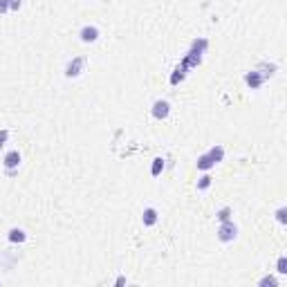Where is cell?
I'll list each match as a JSON object with an SVG mask.
<instances>
[{
    "mask_svg": "<svg viewBox=\"0 0 287 287\" xmlns=\"http://www.w3.org/2000/svg\"><path fill=\"white\" fill-rule=\"evenodd\" d=\"M7 240H9L11 245H23V242L27 240V231L20 229V227H14V229H9V233H7Z\"/></svg>",
    "mask_w": 287,
    "mask_h": 287,
    "instance_id": "obj_9",
    "label": "cell"
},
{
    "mask_svg": "<svg viewBox=\"0 0 287 287\" xmlns=\"http://www.w3.org/2000/svg\"><path fill=\"white\" fill-rule=\"evenodd\" d=\"M191 47L204 54V52H207V47H209V41H207V38H195V41L191 43Z\"/></svg>",
    "mask_w": 287,
    "mask_h": 287,
    "instance_id": "obj_17",
    "label": "cell"
},
{
    "mask_svg": "<svg viewBox=\"0 0 287 287\" xmlns=\"http://www.w3.org/2000/svg\"><path fill=\"white\" fill-rule=\"evenodd\" d=\"M195 164H198V171H202V173H209V171H211L213 166H216V164L211 162V157L207 155V153H204V155H200Z\"/></svg>",
    "mask_w": 287,
    "mask_h": 287,
    "instance_id": "obj_14",
    "label": "cell"
},
{
    "mask_svg": "<svg viewBox=\"0 0 287 287\" xmlns=\"http://www.w3.org/2000/svg\"><path fill=\"white\" fill-rule=\"evenodd\" d=\"M256 70H258V72H260V74H263V76H265V81H267V79H269V76H274V74H276L278 65H276V63H267V61H263V63H260V65H258V67H256Z\"/></svg>",
    "mask_w": 287,
    "mask_h": 287,
    "instance_id": "obj_12",
    "label": "cell"
},
{
    "mask_svg": "<svg viewBox=\"0 0 287 287\" xmlns=\"http://www.w3.org/2000/svg\"><path fill=\"white\" fill-rule=\"evenodd\" d=\"M218 240L220 242H233L238 238V227H235L233 220H227V222H220L218 227Z\"/></svg>",
    "mask_w": 287,
    "mask_h": 287,
    "instance_id": "obj_1",
    "label": "cell"
},
{
    "mask_svg": "<svg viewBox=\"0 0 287 287\" xmlns=\"http://www.w3.org/2000/svg\"><path fill=\"white\" fill-rule=\"evenodd\" d=\"M7 141H9V130H7V128H0V151L5 148Z\"/></svg>",
    "mask_w": 287,
    "mask_h": 287,
    "instance_id": "obj_21",
    "label": "cell"
},
{
    "mask_svg": "<svg viewBox=\"0 0 287 287\" xmlns=\"http://www.w3.org/2000/svg\"><path fill=\"white\" fill-rule=\"evenodd\" d=\"M276 220H278V225H287V207H281L276 211Z\"/></svg>",
    "mask_w": 287,
    "mask_h": 287,
    "instance_id": "obj_20",
    "label": "cell"
},
{
    "mask_svg": "<svg viewBox=\"0 0 287 287\" xmlns=\"http://www.w3.org/2000/svg\"><path fill=\"white\" fill-rule=\"evenodd\" d=\"M207 155L211 157L213 164H220V162L225 160V146H222V144H216V146H211L207 151Z\"/></svg>",
    "mask_w": 287,
    "mask_h": 287,
    "instance_id": "obj_11",
    "label": "cell"
},
{
    "mask_svg": "<svg viewBox=\"0 0 287 287\" xmlns=\"http://www.w3.org/2000/svg\"><path fill=\"white\" fill-rule=\"evenodd\" d=\"M258 285L260 287H278V278L276 276H263V278H260V281H258Z\"/></svg>",
    "mask_w": 287,
    "mask_h": 287,
    "instance_id": "obj_18",
    "label": "cell"
},
{
    "mask_svg": "<svg viewBox=\"0 0 287 287\" xmlns=\"http://www.w3.org/2000/svg\"><path fill=\"white\" fill-rule=\"evenodd\" d=\"M20 162H23V155H20L18 151H9V153H5V157H2V164H5L7 175H9V177H11V175L18 173Z\"/></svg>",
    "mask_w": 287,
    "mask_h": 287,
    "instance_id": "obj_2",
    "label": "cell"
},
{
    "mask_svg": "<svg viewBox=\"0 0 287 287\" xmlns=\"http://www.w3.org/2000/svg\"><path fill=\"white\" fill-rule=\"evenodd\" d=\"M186 72H188V67L184 65V63H179L177 67H175L173 70V74H171V85H177V83H182L184 79H186Z\"/></svg>",
    "mask_w": 287,
    "mask_h": 287,
    "instance_id": "obj_10",
    "label": "cell"
},
{
    "mask_svg": "<svg viewBox=\"0 0 287 287\" xmlns=\"http://www.w3.org/2000/svg\"><path fill=\"white\" fill-rule=\"evenodd\" d=\"M231 216H233V209H231V207H222V209H218V211H216L218 222H227V220H231Z\"/></svg>",
    "mask_w": 287,
    "mask_h": 287,
    "instance_id": "obj_15",
    "label": "cell"
},
{
    "mask_svg": "<svg viewBox=\"0 0 287 287\" xmlns=\"http://www.w3.org/2000/svg\"><path fill=\"white\" fill-rule=\"evenodd\" d=\"M245 83L249 85L251 90H258L260 85L265 83V76L260 74L258 70H251V72H247V74H245Z\"/></svg>",
    "mask_w": 287,
    "mask_h": 287,
    "instance_id": "obj_7",
    "label": "cell"
},
{
    "mask_svg": "<svg viewBox=\"0 0 287 287\" xmlns=\"http://www.w3.org/2000/svg\"><path fill=\"white\" fill-rule=\"evenodd\" d=\"M151 115L157 119V121H164V119H169V115H171V104L166 99H157L155 104L151 106Z\"/></svg>",
    "mask_w": 287,
    "mask_h": 287,
    "instance_id": "obj_4",
    "label": "cell"
},
{
    "mask_svg": "<svg viewBox=\"0 0 287 287\" xmlns=\"http://www.w3.org/2000/svg\"><path fill=\"white\" fill-rule=\"evenodd\" d=\"M9 11V0H0V14H7Z\"/></svg>",
    "mask_w": 287,
    "mask_h": 287,
    "instance_id": "obj_23",
    "label": "cell"
},
{
    "mask_svg": "<svg viewBox=\"0 0 287 287\" xmlns=\"http://www.w3.org/2000/svg\"><path fill=\"white\" fill-rule=\"evenodd\" d=\"M211 184H213V177H211L209 173H204L202 177L198 179V191H207V188L211 186Z\"/></svg>",
    "mask_w": 287,
    "mask_h": 287,
    "instance_id": "obj_16",
    "label": "cell"
},
{
    "mask_svg": "<svg viewBox=\"0 0 287 287\" xmlns=\"http://www.w3.org/2000/svg\"><path fill=\"white\" fill-rule=\"evenodd\" d=\"M182 63L188 67V70H191V67H198L200 63H202V52H198V50H193V47H191V50L186 52V57L182 58Z\"/></svg>",
    "mask_w": 287,
    "mask_h": 287,
    "instance_id": "obj_6",
    "label": "cell"
},
{
    "mask_svg": "<svg viewBox=\"0 0 287 287\" xmlns=\"http://www.w3.org/2000/svg\"><path fill=\"white\" fill-rule=\"evenodd\" d=\"M85 63H88V58H85V57H74L65 65V76H67V79H76V76H81L85 72Z\"/></svg>",
    "mask_w": 287,
    "mask_h": 287,
    "instance_id": "obj_3",
    "label": "cell"
},
{
    "mask_svg": "<svg viewBox=\"0 0 287 287\" xmlns=\"http://www.w3.org/2000/svg\"><path fill=\"white\" fill-rule=\"evenodd\" d=\"M276 272L281 274V276H285V274H287V256H281V258H278V263H276Z\"/></svg>",
    "mask_w": 287,
    "mask_h": 287,
    "instance_id": "obj_19",
    "label": "cell"
},
{
    "mask_svg": "<svg viewBox=\"0 0 287 287\" xmlns=\"http://www.w3.org/2000/svg\"><path fill=\"white\" fill-rule=\"evenodd\" d=\"M23 7V0H9V11H18Z\"/></svg>",
    "mask_w": 287,
    "mask_h": 287,
    "instance_id": "obj_22",
    "label": "cell"
},
{
    "mask_svg": "<svg viewBox=\"0 0 287 287\" xmlns=\"http://www.w3.org/2000/svg\"><path fill=\"white\" fill-rule=\"evenodd\" d=\"M99 36H101V32H99L97 25H83L81 32H79L81 43H97V41H99Z\"/></svg>",
    "mask_w": 287,
    "mask_h": 287,
    "instance_id": "obj_5",
    "label": "cell"
},
{
    "mask_svg": "<svg viewBox=\"0 0 287 287\" xmlns=\"http://www.w3.org/2000/svg\"><path fill=\"white\" fill-rule=\"evenodd\" d=\"M157 220H160V213H157L155 207L144 209V213H141V222H144V227H155Z\"/></svg>",
    "mask_w": 287,
    "mask_h": 287,
    "instance_id": "obj_8",
    "label": "cell"
},
{
    "mask_svg": "<svg viewBox=\"0 0 287 287\" xmlns=\"http://www.w3.org/2000/svg\"><path fill=\"white\" fill-rule=\"evenodd\" d=\"M164 169H166V160L164 157H155V160H153V166H151V175L153 177H160V175L164 173Z\"/></svg>",
    "mask_w": 287,
    "mask_h": 287,
    "instance_id": "obj_13",
    "label": "cell"
}]
</instances>
